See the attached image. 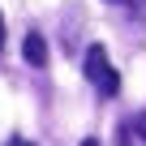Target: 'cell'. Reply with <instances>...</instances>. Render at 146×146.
I'll list each match as a JSON object with an SVG mask.
<instances>
[{
  "instance_id": "1",
  "label": "cell",
  "mask_w": 146,
  "mask_h": 146,
  "mask_svg": "<svg viewBox=\"0 0 146 146\" xmlns=\"http://www.w3.org/2000/svg\"><path fill=\"white\" fill-rule=\"evenodd\" d=\"M82 69H86V82H90L103 99H108V95H120V73L112 69V56H108L103 43H90V47H86Z\"/></svg>"
},
{
  "instance_id": "2",
  "label": "cell",
  "mask_w": 146,
  "mask_h": 146,
  "mask_svg": "<svg viewBox=\"0 0 146 146\" xmlns=\"http://www.w3.org/2000/svg\"><path fill=\"white\" fill-rule=\"evenodd\" d=\"M22 56H26V64H30V69H43V64H47V39H43L39 30H30V35H26V43H22Z\"/></svg>"
},
{
  "instance_id": "3",
  "label": "cell",
  "mask_w": 146,
  "mask_h": 146,
  "mask_svg": "<svg viewBox=\"0 0 146 146\" xmlns=\"http://www.w3.org/2000/svg\"><path fill=\"white\" fill-rule=\"evenodd\" d=\"M120 146H146V116H133L120 125Z\"/></svg>"
},
{
  "instance_id": "4",
  "label": "cell",
  "mask_w": 146,
  "mask_h": 146,
  "mask_svg": "<svg viewBox=\"0 0 146 146\" xmlns=\"http://www.w3.org/2000/svg\"><path fill=\"white\" fill-rule=\"evenodd\" d=\"M9 146H35L30 137H9Z\"/></svg>"
},
{
  "instance_id": "5",
  "label": "cell",
  "mask_w": 146,
  "mask_h": 146,
  "mask_svg": "<svg viewBox=\"0 0 146 146\" xmlns=\"http://www.w3.org/2000/svg\"><path fill=\"white\" fill-rule=\"evenodd\" d=\"M0 52H5V13H0Z\"/></svg>"
},
{
  "instance_id": "6",
  "label": "cell",
  "mask_w": 146,
  "mask_h": 146,
  "mask_svg": "<svg viewBox=\"0 0 146 146\" xmlns=\"http://www.w3.org/2000/svg\"><path fill=\"white\" fill-rule=\"evenodd\" d=\"M82 146H103V142L99 137H82Z\"/></svg>"
},
{
  "instance_id": "7",
  "label": "cell",
  "mask_w": 146,
  "mask_h": 146,
  "mask_svg": "<svg viewBox=\"0 0 146 146\" xmlns=\"http://www.w3.org/2000/svg\"><path fill=\"white\" fill-rule=\"evenodd\" d=\"M112 5H137V0H112Z\"/></svg>"
}]
</instances>
